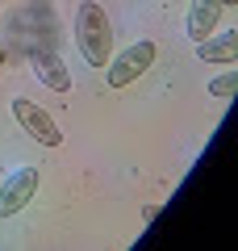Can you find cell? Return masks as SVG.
<instances>
[{"instance_id":"7","label":"cell","mask_w":238,"mask_h":251,"mask_svg":"<svg viewBox=\"0 0 238 251\" xmlns=\"http://www.w3.org/2000/svg\"><path fill=\"white\" fill-rule=\"evenodd\" d=\"M196 59L201 63H234L238 59V29H226L221 38H205V42H196Z\"/></svg>"},{"instance_id":"2","label":"cell","mask_w":238,"mask_h":251,"mask_svg":"<svg viewBox=\"0 0 238 251\" xmlns=\"http://www.w3.org/2000/svg\"><path fill=\"white\" fill-rule=\"evenodd\" d=\"M155 59H159V46L150 42V38L125 46L121 54H109V63H105V84H109V88H130L138 75H146L150 67H155Z\"/></svg>"},{"instance_id":"8","label":"cell","mask_w":238,"mask_h":251,"mask_svg":"<svg viewBox=\"0 0 238 251\" xmlns=\"http://www.w3.org/2000/svg\"><path fill=\"white\" fill-rule=\"evenodd\" d=\"M234 88H238V72H226V75H217V80L209 84V92L217 100H226V97H234Z\"/></svg>"},{"instance_id":"4","label":"cell","mask_w":238,"mask_h":251,"mask_svg":"<svg viewBox=\"0 0 238 251\" xmlns=\"http://www.w3.org/2000/svg\"><path fill=\"white\" fill-rule=\"evenodd\" d=\"M38 193V168H17L4 184H0V218H13L34 201Z\"/></svg>"},{"instance_id":"9","label":"cell","mask_w":238,"mask_h":251,"mask_svg":"<svg viewBox=\"0 0 238 251\" xmlns=\"http://www.w3.org/2000/svg\"><path fill=\"white\" fill-rule=\"evenodd\" d=\"M221 4H238V0H221Z\"/></svg>"},{"instance_id":"1","label":"cell","mask_w":238,"mask_h":251,"mask_svg":"<svg viewBox=\"0 0 238 251\" xmlns=\"http://www.w3.org/2000/svg\"><path fill=\"white\" fill-rule=\"evenodd\" d=\"M75 42L92 67H105L109 54H113V25H109V13L96 0H84L75 9Z\"/></svg>"},{"instance_id":"3","label":"cell","mask_w":238,"mask_h":251,"mask_svg":"<svg viewBox=\"0 0 238 251\" xmlns=\"http://www.w3.org/2000/svg\"><path fill=\"white\" fill-rule=\"evenodd\" d=\"M13 117H17V122L25 126V134H29V138H38L42 147H63V126L54 122L46 109H38L34 100L17 97V100H13Z\"/></svg>"},{"instance_id":"6","label":"cell","mask_w":238,"mask_h":251,"mask_svg":"<svg viewBox=\"0 0 238 251\" xmlns=\"http://www.w3.org/2000/svg\"><path fill=\"white\" fill-rule=\"evenodd\" d=\"M221 9H226L221 0H192V4H188V25H184L188 38H192V42H205V38L217 29Z\"/></svg>"},{"instance_id":"5","label":"cell","mask_w":238,"mask_h":251,"mask_svg":"<svg viewBox=\"0 0 238 251\" xmlns=\"http://www.w3.org/2000/svg\"><path fill=\"white\" fill-rule=\"evenodd\" d=\"M29 72H34L38 84H46L50 92H71V72H67V63L54 50H34L29 54Z\"/></svg>"}]
</instances>
